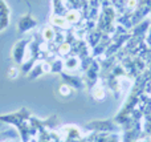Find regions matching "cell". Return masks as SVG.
Masks as SVG:
<instances>
[{
    "label": "cell",
    "mask_w": 151,
    "mask_h": 142,
    "mask_svg": "<svg viewBox=\"0 0 151 142\" xmlns=\"http://www.w3.org/2000/svg\"><path fill=\"white\" fill-rule=\"evenodd\" d=\"M65 20H66V19H63V17H53L52 19L53 24H56V25H60V27L65 25Z\"/></svg>",
    "instance_id": "1"
},
{
    "label": "cell",
    "mask_w": 151,
    "mask_h": 142,
    "mask_svg": "<svg viewBox=\"0 0 151 142\" xmlns=\"http://www.w3.org/2000/svg\"><path fill=\"white\" fill-rule=\"evenodd\" d=\"M44 37L47 40H52L53 39V31L50 28H45V31H44Z\"/></svg>",
    "instance_id": "2"
},
{
    "label": "cell",
    "mask_w": 151,
    "mask_h": 142,
    "mask_svg": "<svg viewBox=\"0 0 151 142\" xmlns=\"http://www.w3.org/2000/svg\"><path fill=\"white\" fill-rule=\"evenodd\" d=\"M78 19V15L76 12H69L68 15H66V20L68 21H76Z\"/></svg>",
    "instance_id": "3"
},
{
    "label": "cell",
    "mask_w": 151,
    "mask_h": 142,
    "mask_svg": "<svg viewBox=\"0 0 151 142\" xmlns=\"http://www.w3.org/2000/svg\"><path fill=\"white\" fill-rule=\"evenodd\" d=\"M68 49H69V45H68V44H64V45H61V47H60V50H61L63 53L68 52Z\"/></svg>",
    "instance_id": "4"
},
{
    "label": "cell",
    "mask_w": 151,
    "mask_h": 142,
    "mask_svg": "<svg viewBox=\"0 0 151 142\" xmlns=\"http://www.w3.org/2000/svg\"><path fill=\"white\" fill-rule=\"evenodd\" d=\"M16 76H17V71H16V69H11L9 77H11V79H13V77H16Z\"/></svg>",
    "instance_id": "5"
},
{
    "label": "cell",
    "mask_w": 151,
    "mask_h": 142,
    "mask_svg": "<svg viewBox=\"0 0 151 142\" xmlns=\"http://www.w3.org/2000/svg\"><path fill=\"white\" fill-rule=\"evenodd\" d=\"M61 92H65L64 94H69V88H66V86H61Z\"/></svg>",
    "instance_id": "6"
}]
</instances>
